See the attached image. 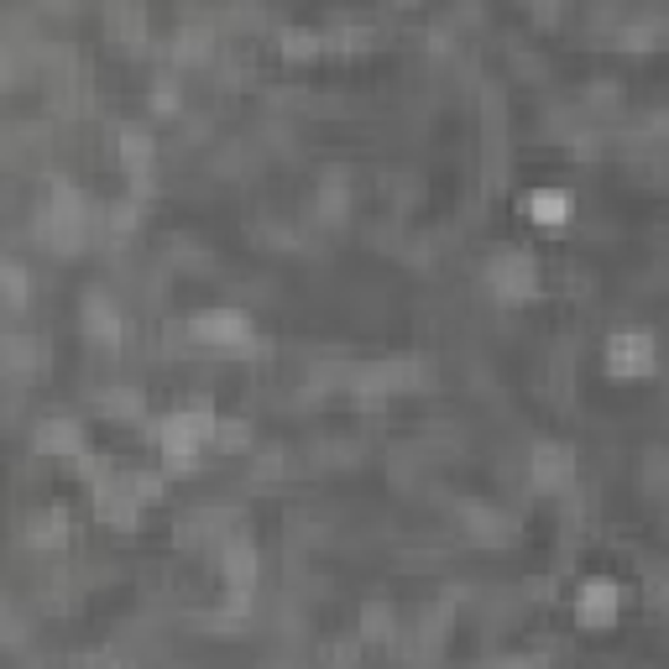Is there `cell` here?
Segmentation results:
<instances>
[{
	"mask_svg": "<svg viewBox=\"0 0 669 669\" xmlns=\"http://www.w3.org/2000/svg\"><path fill=\"white\" fill-rule=\"evenodd\" d=\"M157 440H163V455L173 460L178 471H189V466H194V455L215 440V419H210V413H199V408H189V413H173V419L163 424V434H157Z\"/></svg>",
	"mask_w": 669,
	"mask_h": 669,
	"instance_id": "cell-1",
	"label": "cell"
},
{
	"mask_svg": "<svg viewBox=\"0 0 669 669\" xmlns=\"http://www.w3.org/2000/svg\"><path fill=\"white\" fill-rule=\"evenodd\" d=\"M607 372L617 382H643L654 372V335L649 330H612L607 340Z\"/></svg>",
	"mask_w": 669,
	"mask_h": 669,
	"instance_id": "cell-2",
	"label": "cell"
},
{
	"mask_svg": "<svg viewBox=\"0 0 669 669\" xmlns=\"http://www.w3.org/2000/svg\"><path fill=\"white\" fill-rule=\"evenodd\" d=\"M189 330H194V340L215 345V351H246L251 345V319L241 309H204L189 319Z\"/></svg>",
	"mask_w": 669,
	"mask_h": 669,
	"instance_id": "cell-3",
	"label": "cell"
},
{
	"mask_svg": "<svg viewBox=\"0 0 669 669\" xmlns=\"http://www.w3.org/2000/svg\"><path fill=\"white\" fill-rule=\"evenodd\" d=\"M487 278H492L497 298H507V304H523V298L539 293V267L528 251H502V257H492Z\"/></svg>",
	"mask_w": 669,
	"mask_h": 669,
	"instance_id": "cell-4",
	"label": "cell"
},
{
	"mask_svg": "<svg viewBox=\"0 0 669 669\" xmlns=\"http://www.w3.org/2000/svg\"><path fill=\"white\" fill-rule=\"evenodd\" d=\"M617 607H622V586L607 581V575H591V581L575 591V617H581L586 628H596V633L617 622Z\"/></svg>",
	"mask_w": 669,
	"mask_h": 669,
	"instance_id": "cell-5",
	"label": "cell"
},
{
	"mask_svg": "<svg viewBox=\"0 0 669 669\" xmlns=\"http://www.w3.org/2000/svg\"><path fill=\"white\" fill-rule=\"evenodd\" d=\"M528 476H534L539 492H565L570 481H575V455H570V445H555V440L534 445V466H528Z\"/></svg>",
	"mask_w": 669,
	"mask_h": 669,
	"instance_id": "cell-6",
	"label": "cell"
},
{
	"mask_svg": "<svg viewBox=\"0 0 669 669\" xmlns=\"http://www.w3.org/2000/svg\"><path fill=\"white\" fill-rule=\"evenodd\" d=\"M32 445H37V455H84V429L74 419H63V413H53V419L37 424Z\"/></svg>",
	"mask_w": 669,
	"mask_h": 669,
	"instance_id": "cell-7",
	"label": "cell"
},
{
	"mask_svg": "<svg viewBox=\"0 0 669 669\" xmlns=\"http://www.w3.org/2000/svg\"><path fill=\"white\" fill-rule=\"evenodd\" d=\"M79 314H84V330L95 335L100 345H121V330L126 325H121V314H115V304H110L105 293H89Z\"/></svg>",
	"mask_w": 669,
	"mask_h": 669,
	"instance_id": "cell-8",
	"label": "cell"
},
{
	"mask_svg": "<svg viewBox=\"0 0 669 669\" xmlns=\"http://www.w3.org/2000/svg\"><path fill=\"white\" fill-rule=\"evenodd\" d=\"M220 565H225V581L246 591L251 581H257V549H251L246 539H225L220 544Z\"/></svg>",
	"mask_w": 669,
	"mask_h": 669,
	"instance_id": "cell-9",
	"label": "cell"
},
{
	"mask_svg": "<svg viewBox=\"0 0 669 669\" xmlns=\"http://www.w3.org/2000/svg\"><path fill=\"white\" fill-rule=\"evenodd\" d=\"M523 210L534 225H565L570 220V194L565 189H534L523 199Z\"/></svg>",
	"mask_w": 669,
	"mask_h": 669,
	"instance_id": "cell-10",
	"label": "cell"
},
{
	"mask_svg": "<svg viewBox=\"0 0 669 669\" xmlns=\"http://www.w3.org/2000/svg\"><path fill=\"white\" fill-rule=\"evenodd\" d=\"M121 163L131 173H147L157 163V142H152L147 131H121Z\"/></svg>",
	"mask_w": 669,
	"mask_h": 669,
	"instance_id": "cell-11",
	"label": "cell"
},
{
	"mask_svg": "<svg viewBox=\"0 0 669 669\" xmlns=\"http://www.w3.org/2000/svg\"><path fill=\"white\" fill-rule=\"evenodd\" d=\"M68 539V518L63 513H42V518H32V528H27V544L32 549H58Z\"/></svg>",
	"mask_w": 669,
	"mask_h": 669,
	"instance_id": "cell-12",
	"label": "cell"
},
{
	"mask_svg": "<svg viewBox=\"0 0 669 669\" xmlns=\"http://www.w3.org/2000/svg\"><path fill=\"white\" fill-rule=\"evenodd\" d=\"M210 58V32L204 27H183L173 37V63H204Z\"/></svg>",
	"mask_w": 669,
	"mask_h": 669,
	"instance_id": "cell-13",
	"label": "cell"
},
{
	"mask_svg": "<svg viewBox=\"0 0 669 669\" xmlns=\"http://www.w3.org/2000/svg\"><path fill=\"white\" fill-rule=\"evenodd\" d=\"M319 53H325V37H319V32H309V27L283 32V58L304 63V58H319Z\"/></svg>",
	"mask_w": 669,
	"mask_h": 669,
	"instance_id": "cell-14",
	"label": "cell"
},
{
	"mask_svg": "<svg viewBox=\"0 0 669 669\" xmlns=\"http://www.w3.org/2000/svg\"><path fill=\"white\" fill-rule=\"evenodd\" d=\"M100 403L115 413V419H142V392L136 387H105Z\"/></svg>",
	"mask_w": 669,
	"mask_h": 669,
	"instance_id": "cell-15",
	"label": "cell"
},
{
	"mask_svg": "<svg viewBox=\"0 0 669 669\" xmlns=\"http://www.w3.org/2000/svg\"><path fill=\"white\" fill-rule=\"evenodd\" d=\"M659 32H664V21H633V27L617 32V42H622L628 53H649L654 42H659Z\"/></svg>",
	"mask_w": 669,
	"mask_h": 669,
	"instance_id": "cell-16",
	"label": "cell"
},
{
	"mask_svg": "<svg viewBox=\"0 0 669 669\" xmlns=\"http://www.w3.org/2000/svg\"><path fill=\"white\" fill-rule=\"evenodd\" d=\"M361 638H392V612L387 607H366L361 612Z\"/></svg>",
	"mask_w": 669,
	"mask_h": 669,
	"instance_id": "cell-17",
	"label": "cell"
},
{
	"mask_svg": "<svg viewBox=\"0 0 669 669\" xmlns=\"http://www.w3.org/2000/svg\"><path fill=\"white\" fill-rule=\"evenodd\" d=\"M6 298H11V309L27 304V272H21L16 262H6Z\"/></svg>",
	"mask_w": 669,
	"mask_h": 669,
	"instance_id": "cell-18",
	"label": "cell"
},
{
	"mask_svg": "<svg viewBox=\"0 0 669 669\" xmlns=\"http://www.w3.org/2000/svg\"><path fill=\"white\" fill-rule=\"evenodd\" d=\"M110 230L121 236V230H136V204L126 199V204H110Z\"/></svg>",
	"mask_w": 669,
	"mask_h": 669,
	"instance_id": "cell-19",
	"label": "cell"
},
{
	"mask_svg": "<svg viewBox=\"0 0 669 669\" xmlns=\"http://www.w3.org/2000/svg\"><path fill=\"white\" fill-rule=\"evenodd\" d=\"M403 6H413V0H403Z\"/></svg>",
	"mask_w": 669,
	"mask_h": 669,
	"instance_id": "cell-20",
	"label": "cell"
}]
</instances>
